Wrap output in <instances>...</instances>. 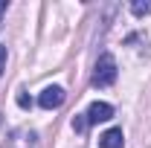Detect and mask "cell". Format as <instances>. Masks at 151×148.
I'll return each instance as SVG.
<instances>
[{
  "label": "cell",
  "mask_w": 151,
  "mask_h": 148,
  "mask_svg": "<svg viewBox=\"0 0 151 148\" xmlns=\"http://www.w3.org/2000/svg\"><path fill=\"white\" fill-rule=\"evenodd\" d=\"M18 105L23 108V111H26V108H32V99H29L26 93H20V96H18Z\"/></svg>",
  "instance_id": "52a82bcc"
},
{
  "label": "cell",
  "mask_w": 151,
  "mask_h": 148,
  "mask_svg": "<svg viewBox=\"0 0 151 148\" xmlns=\"http://www.w3.org/2000/svg\"><path fill=\"white\" fill-rule=\"evenodd\" d=\"M131 12L139 15V18H142V15H151V3H139V0H137V3H131Z\"/></svg>",
  "instance_id": "8992f818"
},
{
  "label": "cell",
  "mask_w": 151,
  "mask_h": 148,
  "mask_svg": "<svg viewBox=\"0 0 151 148\" xmlns=\"http://www.w3.org/2000/svg\"><path fill=\"white\" fill-rule=\"evenodd\" d=\"M73 131L76 134H84V131H87V116H84V113H76L73 116Z\"/></svg>",
  "instance_id": "5b68a950"
},
{
  "label": "cell",
  "mask_w": 151,
  "mask_h": 148,
  "mask_svg": "<svg viewBox=\"0 0 151 148\" xmlns=\"http://www.w3.org/2000/svg\"><path fill=\"white\" fill-rule=\"evenodd\" d=\"M90 81H93V87H111L113 81H116V58H113L111 52H102V55H99Z\"/></svg>",
  "instance_id": "6da1fadb"
},
{
  "label": "cell",
  "mask_w": 151,
  "mask_h": 148,
  "mask_svg": "<svg viewBox=\"0 0 151 148\" xmlns=\"http://www.w3.org/2000/svg\"><path fill=\"white\" fill-rule=\"evenodd\" d=\"M87 125H99V122H108V119H113V105H108V102H93L90 108H87Z\"/></svg>",
  "instance_id": "3957f363"
},
{
  "label": "cell",
  "mask_w": 151,
  "mask_h": 148,
  "mask_svg": "<svg viewBox=\"0 0 151 148\" xmlns=\"http://www.w3.org/2000/svg\"><path fill=\"white\" fill-rule=\"evenodd\" d=\"M64 99H67L64 87L50 84V87H44V90H41V96H38V105H41L44 111H55V108H61V105H64Z\"/></svg>",
  "instance_id": "7a4b0ae2"
},
{
  "label": "cell",
  "mask_w": 151,
  "mask_h": 148,
  "mask_svg": "<svg viewBox=\"0 0 151 148\" xmlns=\"http://www.w3.org/2000/svg\"><path fill=\"white\" fill-rule=\"evenodd\" d=\"M6 6H9V3H6V0H0V15L6 12Z\"/></svg>",
  "instance_id": "9c48e42d"
},
{
  "label": "cell",
  "mask_w": 151,
  "mask_h": 148,
  "mask_svg": "<svg viewBox=\"0 0 151 148\" xmlns=\"http://www.w3.org/2000/svg\"><path fill=\"white\" fill-rule=\"evenodd\" d=\"M122 145H125L122 128H111V131H105V134L99 137V148H122Z\"/></svg>",
  "instance_id": "277c9868"
},
{
  "label": "cell",
  "mask_w": 151,
  "mask_h": 148,
  "mask_svg": "<svg viewBox=\"0 0 151 148\" xmlns=\"http://www.w3.org/2000/svg\"><path fill=\"white\" fill-rule=\"evenodd\" d=\"M3 70H6V47L0 44V75H3Z\"/></svg>",
  "instance_id": "ba28073f"
}]
</instances>
